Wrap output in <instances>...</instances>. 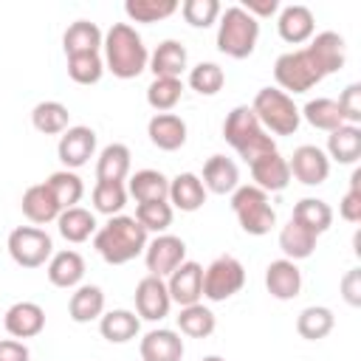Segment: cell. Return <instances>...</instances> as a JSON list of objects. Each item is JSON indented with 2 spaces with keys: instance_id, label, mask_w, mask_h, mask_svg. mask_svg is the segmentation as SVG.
I'll list each match as a JSON object with an SVG mask.
<instances>
[{
  "instance_id": "cell-1",
  "label": "cell",
  "mask_w": 361,
  "mask_h": 361,
  "mask_svg": "<svg viewBox=\"0 0 361 361\" xmlns=\"http://www.w3.org/2000/svg\"><path fill=\"white\" fill-rule=\"evenodd\" d=\"M347 62L344 37L336 31H319L310 37L305 48L279 54L274 62V79L279 90L290 93H307L313 85H319L324 76L341 71Z\"/></svg>"
},
{
  "instance_id": "cell-2",
  "label": "cell",
  "mask_w": 361,
  "mask_h": 361,
  "mask_svg": "<svg viewBox=\"0 0 361 361\" xmlns=\"http://www.w3.org/2000/svg\"><path fill=\"white\" fill-rule=\"evenodd\" d=\"M149 243V234L144 226L130 214H116L93 234V248L107 265H124L144 254Z\"/></svg>"
},
{
  "instance_id": "cell-3",
  "label": "cell",
  "mask_w": 361,
  "mask_h": 361,
  "mask_svg": "<svg viewBox=\"0 0 361 361\" xmlns=\"http://www.w3.org/2000/svg\"><path fill=\"white\" fill-rule=\"evenodd\" d=\"M102 51H104V68L118 79H135L147 71L149 51L141 34L130 23H113L104 34Z\"/></svg>"
},
{
  "instance_id": "cell-4",
  "label": "cell",
  "mask_w": 361,
  "mask_h": 361,
  "mask_svg": "<svg viewBox=\"0 0 361 361\" xmlns=\"http://www.w3.org/2000/svg\"><path fill=\"white\" fill-rule=\"evenodd\" d=\"M223 138L237 149V155L245 164H251V161H257L268 152H276L274 135H268L262 130L251 104H237V107L228 110V116L223 121Z\"/></svg>"
},
{
  "instance_id": "cell-5",
  "label": "cell",
  "mask_w": 361,
  "mask_h": 361,
  "mask_svg": "<svg viewBox=\"0 0 361 361\" xmlns=\"http://www.w3.org/2000/svg\"><path fill=\"white\" fill-rule=\"evenodd\" d=\"M217 20V51L231 59L251 56L259 39V20H254L240 6H228L226 11H220Z\"/></svg>"
},
{
  "instance_id": "cell-6",
  "label": "cell",
  "mask_w": 361,
  "mask_h": 361,
  "mask_svg": "<svg viewBox=\"0 0 361 361\" xmlns=\"http://www.w3.org/2000/svg\"><path fill=\"white\" fill-rule=\"evenodd\" d=\"M251 110L268 135L271 133L274 135H293L299 130V121H302L299 107L279 87H259L254 102H251Z\"/></svg>"
},
{
  "instance_id": "cell-7",
  "label": "cell",
  "mask_w": 361,
  "mask_h": 361,
  "mask_svg": "<svg viewBox=\"0 0 361 361\" xmlns=\"http://www.w3.org/2000/svg\"><path fill=\"white\" fill-rule=\"evenodd\" d=\"M231 212L240 223V228L245 234H254V237H262L274 228L276 223V212L268 200V192H262L259 186L248 183V186H237L231 192Z\"/></svg>"
},
{
  "instance_id": "cell-8",
  "label": "cell",
  "mask_w": 361,
  "mask_h": 361,
  "mask_svg": "<svg viewBox=\"0 0 361 361\" xmlns=\"http://www.w3.org/2000/svg\"><path fill=\"white\" fill-rule=\"evenodd\" d=\"M245 285V268L237 257L223 254L203 268V296L209 302H226L234 293H240Z\"/></svg>"
},
{
  "instance_id": "cell-9",
  "label": "cell",
  "mask_w": 361,
  "mask_h": 361,
  "mask_svg": "<svg viewBox=\"0 0 361 361\" xmlns=\"http://www.w3.org/2000/svg\"><path fill=\"white\" fill-rule=\"evenodd\" d=\"M8 254L20 268H39L54 254V240L45 228L37 226H17L8 234Z\"/></svg>"
},
{
  "instance_id": "cell-10",
  "label": "cell",
  "mask_w": 361,
  "mask_h": 361,
  "mask_svg": "<svg viewBox=\"0 0 361 361\" xmlns=\"http://www.w3.org/2000/svg\"><path fill=\"white\" fill-rule=\"evenodd\" d=\"M186 259V243L175 234H158L144 248V262L152 276H169L180 262Z\"/></svg>"
},
{
  "instance_id": "cell-11",
  "label": "cell",
  "mask_w": 361,
  "mask_h": 361,
  "mask_svg": "<svg viewBox=\"0 0 361 361\" xmlns=\"http://www.w3.org/2000/svg\"><path fill=\"white\" fill-rule=\"evenodd\" d=\"M288 169H290V178H296L299 183L305 186H319L327 180L330 175V158L322 147L316 144H302L293 149V155L288 158Z\"/></svg>"
},
{
  "instance_id": "cell-12",
  "label": "cell",
  "mask_w": 361,
  "mask_h": 361,
  "mask_svg": "<svg viewBox=\"0 0 361 361\" xmlns=\"http://www.w3.org/2000/svg\"><path fill=\"white\" fill-rule=\"evenodd\" d=\"M135 316L138 319H147V322H161L164 316H169V307H172V299H169V290H166V282L161 276H152L147 274L138 285H135Z\"/></svg>"
},
{
  "instance_id": "cell-13",
  "label": "cell",
  "mask_w": 361,
  "mask_h": 361,
  "mask_svg": "<svg viewBox=\"0 0 361 361\" xmlns=\"http://www.w3.org/2000/svg\"><path fill=\"white\" fill-rule=\"evenodd\" d=\"M96 152V133L85 124H76V127H68L62 135H59V144H56V155L62 161L65 169H79L85 166Z\"/></svg>"
},
{
  "instance_id": "cell-14",
  "label": "cell",
  "mask_w": 361,
  "mask_h": 361,
  "mask_svg": "<svg viewBox=\"0 0 361 361\" xmlns=\"http://www.w3.org/2000/svg\"><path fill=\"white\" fill-rule=\"evenodd\" d=\"M166 290L172 305H195L203 296V265L195 259H183L166 279Z\"/></svg>"
},
{
  "instance_id": "cell-15",
  "label": "cell",
  "mask_w": 361,
  "mask_h": 361,
  "mask_svg": "<svg viewBox=\"0 0 361 361\" xmlns=\"http://www.w3.org/2000/svg\"><path fill=\"white\" fill-rule=\"evenodd\" d=\"M3 327L11 338H34L45 330V310L37 302H14L3 316Z\"/></svg>"
},
{
  "instance_id": "cell-16",
  "label": "cell",
  "mask_w": 361,
  "mask_h": 361,
  "mask_svg": "<svg viewBox=\"0 0 361 361\" xmlns=\"http://www.w3.org/2000/svg\"><path fill=\"white\" fill-rule=\"evenodd\" d=\"M265 288L279 302L296 299L299 290H302V271H299V265L293 259H285V257L268 262V268H265Z\"/></svg>"
},
{
  "instance_id": "cell-17",
  "label": "cell",
  "mask_w": 361,
  "mask_h": 361,
  "mask_svg": "<svg viewBox=\"0 0 361 361\" xmlns=\"http://www.w3.org/2000/svg\"><path fill=\"white\" fill-rule=\"evenodd\" d=\"M276 31L285 42L290 45H302L313 37L316 31V20H313V11L302 3H290L285 8H279V17H276Z\"/></svg>"
},
{
  "instance_id": "cell-18",
  "label": "cell",
  "mask_w": 361,
  "mask_h": 361,
  "mask_svg": "<svg viewBox=\"0 0 361 361\" xmlns=\"http://www.w3.org/2000/svg\"><path fill=\"white\" fill-rule=\"evenodd\" d=\"M138 353H141V361H180L183 338H180V333H175L169 327H155V330L144 333Z\"/></svg>"
},
{
  "instance_id": "cell-19",
  "label": "cell",
  "mask_w": 361,
  "mask_h": 361,
  "mask_svg": "<svg viewBox=\"0 0 361 361\" xmlns=\"http://www.w3.org/2000/svg\"><path fill=\"white\" fill-rule=\"evenodd\" d=\"M254 186H259L262 192H282L290 183V169H288V158H282L279 152H268L257 161L248 164Z\"/></svg>"
},
{
  "instance_id": "cell-20",
  "label": "cell",
  "mask_w": 361,
  "mask_h": 361,
  "mask_svg": "<svg viewBox=\"0 0 361 361\" xmlns=\"http://www.w3.org/2000/svg\"><path fill=\"white\" fill-rule=\"evenodd\" d=\"M147 135L158 149L175 152L186 144V121L175 113H155L147 124Z\"/></svg>"
},
{
  "instance_id": "cell-21",
  "label": "cell",
  "mask_w": 361,
  "mask_h": 361,
  "mask_svg": "<svg viewBox=\"0 0 361 361\" xmlns=\"http://www.w3.org/2000/svg\"><path fill=\"white\" fill-rule=\"evenodd\" d=\"M20 209L23 214L34 223V226H45V223H54L62 212V206L56 203L54 192L48 189V183H34L23 192V200H20Z\"/></svg>"
},
{
  "instance_id": "cell-22",
  "label": "cell",
  "mask_w": 361,
  "mask_h": 361,
  "mask_svg": "<svg viewBox=\"0 0 361 361\" xmlns=\"http://www.w3.org/2000/svg\"><path fill=\"white\" fill-rule=\"evenodd\" d=\"M45 274L54 288H79L82 276H85V257L73 248L56 251V254H51Z\"/></svg>"
},
{
  "instance_id": "cell-23",
  "label": "cell",
  "mask_w": 361,
  "mask_h": 361,
  "mask_svg": "<svg viewBox=\"0 0 361 361\" xmlns=\"http://www.w3.org/2000/svg\"><path fill=\"white\" fill-rule=\"evenodd\" d=\"M186 62H189L186 48L178 39H164L149 54L147 68L155 73V79H180V73L186 71Z\"/></svg>"
},
{
  "instance_id": "cell-24",
  "label": "cell",
  "mask_w": 361,
  "mask_h": 361,
  "mask_svg": "<svg viewBox=\"0 0 361 361\" xmlns=\"http://www.w3.org/2000/svg\"><path fill=\"white\" fill-rule=\"evenodd\" d=\"M169 206L180 212H197L206 203V186L195 172H178L169 180Z\"/></svg>"
},
{
  "instance_id": "cell-25",
  "label": "cell",
  "mask_w": 361,
  "mask_h": 361,
  "mask_svg": "<svg viewBox=\"0 0 361 361\" xmlns=\"http://www.w3.org/2000/svg\"><path fill=\"white\" fill-rule=\"evenodd\" d=\"M102 42H104V34L96 23L90 20H76L65 28L62 34V48H65V56H76V54H99L102 51Z\"/></svg>"
},
{
  "instance_id": "cell-26",
  "label": "cell",
  "mask_w": 361,
  "mask_h": 361,
  "mask_svg": "<svg viewBox=\"0 0 361 361\" xmlns=\"http://www.w3.org/2000/svg\"><path fill=\"white\" fill-rule=\"evenodd\" d=\"M203 186L206 192H214V195H231L237 186H240V169L231 158L226 155H212L206 164H203Z\"/></svg>"
},
{
  "instance_id": "cell-27",
  "label": "cell",
  "mask_w": 361,
  "mask_h": 361,
  "mask_svg": "<svg viewBox=\"0 0 361 361\" xmlns=\"http://www.w3.org/2000/svg\"><path fill=\"white\" fill-rule=\"evenodd\" d=\"M104 313V290L99 285H79L68 299V316L76 324H87L93 319H102Z\"/></svg>"
},
{
  "instance_id": "cell-28",
  "label": "cell",
  "mask_w": 361,
  "mask_h": 361,
  "mask_svg": "<svg viewBox=\"0 0 361 361\" xmlns=\"http://www.w3.org/2000/svg\"><path fill=\"white\" fill-rule=\"evenodd\" d=\"M138 330H141V319L133 310H124V307L107 310L99 319V333L110 344H127V341H133L138 336Z\"/></svg>"
},
{
  "instance_id": "cell-29",
  "label": "cell",
  "mask_w": 361,
  "mask_h": 361,
  "mask_svg": "<svg viewBox=\"0 0 361 361\" xmlns=\"http://www.w3.org/2000/svg\"><path fill=\"white\" fill-rule=\"evenodd\" d=\"M127 195L135 197V203L166 200L169 197V178L158 169H138L127 180Z\"/></svg>"
},
{
  "instance_id": "cell-30",
  "label": "cell",
  "mask_w": 361,
  "mask_h": 361,
  "mask_svg": "<svg viewBox=\"0 0 361 361\" xmlns=\"http://www.w3.org/2000/svg\"><path fill=\"white\" fill-rule=\"evenodd\" d=\"M56 228L59 234L68 240V243H85L96 234V217L90 209L85 206H71V209H62L59 217H56Z\"/></svg>"
},
{
  "instance_id": "cell-31",
  "label": "cell",
  "mask_w": 361,
  "mask_h": 361,
  "mask_svg": "<svg viewBox=\"0 0 361 361\" xmlns=\"http://www.w3.org/2000/svg\"><path fill=\"white\" fill-rule=\"evenodd\" d=\"M316 240H319V234H313L310 228L299 226L296 220H288L282 226V231H279V248H282L285 259H293V262L307 259L316 251Z\"/></svg>"
},
{
  "instance_id": "cell-32",
  "label": "cell",
  "mask_w": 361,
  "mask_h": 361,
  "mask_svg": "<svg viewBox=\"0 0 361 361\" xmlns=\"http://www.w3.org/2000/svg\"><path fill=\"white\" fill-rule=\"evenodd\" d=\"M327 158L336 164H355L361 158V127L341 124L327 135Z\"/></svg>"
},
{
  "instance_id": "cell-33",
  "label": "cell",
  "mask_w": 361,
  "mask_h": 361,
  "mask_svg": "<svg viewBox=\"0 0 361 361\" xmlns=\"http://www.w3.org/2000/svg\"><path fill=\"white\" fill-rule=\"evenodd\" d=\"M130 147L127 144H107L96 158V180H127L130 175Z\"/></svg>"
},
{
  "instance_id": "cell-34",
  "label": "cell",
  "mask_w": 361,
  "mask_h": 361,
  "mask_svg": "<svg viewBox=\"0 0 361 361\" xmlns=\"http://www.w3.org/2000/svg\"><path fill=\"white\" fill-rule=\"evenodd\" d=\"M68 121H71L68 107L54 99H45V102L34 104V110H31V124L42 135H62L68 130Z\"/></svg>"
},
{
  "instance_id": "cell-35",
  "label": "cell",
  "mask_w": 361,
  "mask_h": 361,
  "mask_svg": "<svg viewBox=\"0 0 361 361\" xmlns=\"http://www.w3.org/2000/svg\"><path fill=\"white\" fill-rule=\"evenodd\" d=\"M290 220H296L299 226L310 228L313 234H324V231L333 226V209H330L322 197H302V200L293 206Z\"/></svg>"
},
{
  "instance_id": "cell-36",
  "label": "cell",
  "mask_w": 361,
  "mask_h": 361,
  "mask_svg": "<svg viewBox=\"0 0 361 361\" xmlns=\"http://www.w3.org/2000/svg\"><path fill=\"white\" fill-rule=\"evenodd\" d=\"M333 327H336V316L324 305H310L296 316V333L307 341H319V338L330 336Z\"/></svg>"
},
{
  "instance_id": "cell-37",
  "label": "cell",
  "mask_w": 361,
  "mask_h": 361,
  "mask_svg": "<svg viewBox=\"0 0 361 361\" xmlns=\"http://www.w3.org/2000/svg\"><path fill=\"white\" fill-rule=\"evenodd\" d=\"M214 327H217L214 313H212L206 305H200V302L186 305V307H180V313H178V330H180L183 336H189V338H206V336L214 333Z\"/></svg>"
},
{
  "instance_id": "cell-38",
  "label": "cell",
  "mask_w": 361,
  "mask_h": 361,
  "mask_svg": "<svg viewBox=\"0 0 361 361\" xmlns=\"http://www.w3.org/2000/svg\"><path fill=\"white\" fill-rule=\"evenodd\" d=\"M299 116H302L310 127L324 130V133H333V130H338V127L344 124V121H341V113H338L336 99H327V96L310 99V102L299 110Z\"/></svg>"
},
{
  "instance_id": "cell-39",
  "label": "cell",
  "mask_w": 361,
  "mask_h": 361,
  "mask_svg": "<svg viewBox=\"0 0 361 361\" xmlns=\"http://www.w3.org/2000/svg\"><path fill=\"white\" fill-rule=\"evenodd\" d=\"M45 183H48V189L54 192V197H56V203H59L62 209L79 206V200H82V195H85L82 178H79L76 172H71V169H56V172H51Z\"/></svg>"
},
{
  "instance_id": "cell-40",
  "label": "cell",
  "mask_w": 361,
  "mask_h": 361,
  "mask_svg": "<svg viewBox=\"0 0 361 361\" xmlns=\"http://www.w3.org/2000/svg\"><path fill=\"white\" fill-rule=\"evenodd\" d=\"M93 209L107 214V217H116L121 214V209L127 206V186L121 180H96L93 186Z\"/></svg>"
},
{
  "instance_id": "cell-41",
  "label": "cell",
  "mask_w": 361,
  "mask_h": 361,
  "mask_svg": "<svg viewBox=\"0 0 361 361\" xmlns=\"http://www.w3.org/2000/svg\"><path fill=\"white\" fill-rule=\"evenodd\" d=\"M172 214L175 209L169 206V200H147L135 206V220L144 226V231H155V234H166V228L172 226Z\"/></svg>"
},
{
  "instance_id": "cell-42",
  "label": "cell",
  "mask_w": 361,
  "mask_h": 361,
  "mask_svg": "<svg viewBox=\"0 0 361 361\" xmlns=\"http://www.w3.org/2000/svg\"><path fill=\"white\" fill-rule=\"evenodd\" d=\"M178 11V0H127L124 14L133 23H158Z\"/></svg>"
},
{
  "instance_id": "cell-43",
  "label": "cell",
  "mask_w": 361,
  "mask_h": 361,
  "mask_svg": "<svg viewBox=\"0 0 361 361\" xmlns=\"http://www.w3.org/2000/svg\"><path fill=\"white\" fill-rule=\"evenodd\" d=\"M183 96V82L180 79H152L147 87V104L158 113H169Z\"/></svg>"
},
{
  "instance_id": "cell-44",
  "label": "cell",
  "mask_w": 361,
  "mask_h": 361,
  "mask_svg": "<svg viewBox=\"0 0 361 361\" xmlns=\"http://www.w3.org/2000/svg\"><path fill=\"white\" fill-rule=\"evenodd\" d=\"M223 85H226V73L217 62H197L189 71V87L197 90L200 96H214L223 90Z\"/></svg>"
},
{
  "instance_id": "cell-45",
  "label": "cell",
  "mask_w": 361,
  "mask_h": 361,
  "mask_svg": "<svg viewBox=\"0 0 361 361\" xmlns=\"http://www.w3.org/2000/svg\"><path fill=\"white\" fill-rule=\"evenodd\" d=\"M104 73V59L102 54H76L68 56V76L76 85H96Z\"/></svg>"
},
{
  "instance_id": "cell-46",
  "label": "cell",
  "mask_w": 361,
  "mask_h": 361,
  "mask_svg": "<svg viewBox=\"0 0 361 361\" xmlns=\"http://www.w3.org/2000/svg\"><path fill=\"white\" fill-rule=\"evenodd\" d=\"M178 8L192 28H209L212 23H217V17L223 11L217 0H183Z\"/></svg>"
},
{
  "instance_id": "cell-47",
  "label": "cell",
  "mask_w": 361,
  "mask_h": 361,
  "mask_svg": "<svg viewBox=\"0 0 361 361\" xmlns=\"http://www.w3.org/2000/svg\"><path fill=\"white\" fill-rule=\"evenodd\" d=\"M336 104H338V113H341V121H344V124H353V127L361 124V85H358V82L347 85V87L338 93Z\"/></svg>"
},
{
  "instance_id": "cell-48",
  "label": "cell",
  "mask_w": 361,
  "mask_h": 361,
  "mask_svg": "<svg viewBox=\"0 0 361 361\" xmlns=\"http://www.w3.org/2000/svg\"><path fill=\"white\" fill-rule=\"evenodd\" d=\"M338 214L347 223H361V169H353L350 189L338 203Z\"/></svg>"
},
{
  "instance_id": "cell-49",
  "label": "cell",
  "mask_w": 361,
  "mask_h": 361,
  "mask_svg": "<svg viewBox=\"0 0 361 361\" xmlns=\"http://www.w3.org/2000/svg\"><path fill=\"white\" fill-rule=\"evenodd\" d=\"M341 296L350 307L361 305V268H350L341 279Z\"/></svg>"
},
{
  "instance_id": "cell-50",
  "label": "cell",
  "mask_w": 361,
  "mask_h": 361,
  "mask_svg": "<svg viewBox=\"0 0 361 361\" xmlns=\"http://www.w3.org/2000/svg\"><path fill=\"white\" fill-rule=\"evenodd\" d=\"M31 353L20 338H0V361H28Z\"/></svg>"
},
{
  "instance_id": "cell-51",
  "label": "cell",
  "mask_w": 361,
  "mask_h": 361,
  "mask_svg": "<svg viewBox=\"0 0 361 361\" xmlns=\"http://www.w3.org/2000/svg\"><path fill=\"white\" fill-rule=\"evenodd\" d=\"M240 8H245L254 20H259V17H274V14L279 11V0H243Z\"/></svg>"
},
{
  "instance_id": "cell-52",
  "label": "cell",
  "mask_w": 361,
  "mask_h": 361,
  "mask_svg": "<svg viewBox=\"0 0 361 361\" xmlns=\"http://www.w3.org/2000/svg\"><path fill=\"white\" fill-rule=\"evenodd\" d=\"M203 361H226V358H223V355H206Z\"/></svg>"
}]
</instances>
